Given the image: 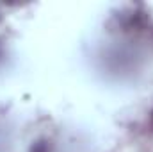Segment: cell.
Instances as JSON below:
<instances>
[{
  "mask_svg": "<svg viewBox=\"0 0 153 152\" xmlns=\"http://www.w3.org/2000/svg\"><path fill=\"white\" fill-rule=\"evenodd\" d=\"M30 152H48V145H46L45 141H38V143L32 145Z\"/></svg>",
  "mask_w": 153,
  "mask_h": 152,
  "instance_id": "1",
  "label": "cell"
},
{
  "mask_svg": "<svg viewBox=\"0 0 153 152\" xmlns=\"http://www.w3.org/2000/svg\"><path fill=\"white\" fill-rule=\"evenodd\" d=\"M152 122H153V111H152Z\"/></svg>",
  "mask_w": 153,
  "mask_h": 152,
  "instance_id": "2",
  "label": "cell"
}]
</instances>
